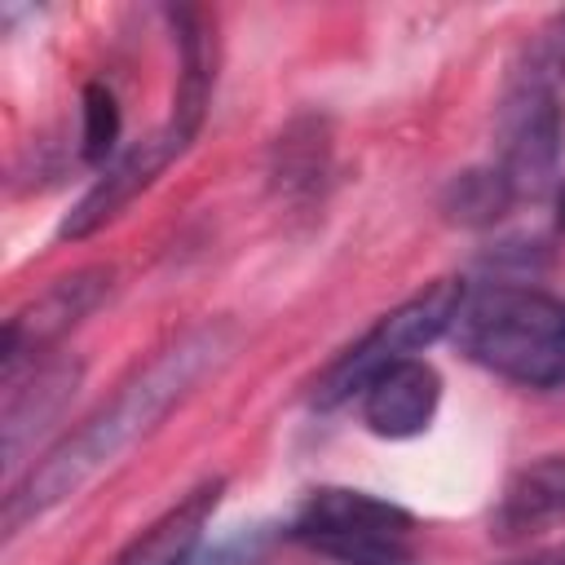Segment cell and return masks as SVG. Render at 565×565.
Segmentation results:
<instances>
[{
	"mask_svg": "<svg viewBox=\"0 0 565 565\" xmlns=\"http://www.w3.org/2000/svg\"><path fill=\"white\" fill-rule=\"evenodd\" d=\"M238 349V327L216 318L168 349H159L132 380L115 388L110 402H102L75 433H66L57 446L40 455L4 494V534H22L31 521L49 516L57 503L79 494L93 477H102L124 450H132L141 437H150L207 375H216Z\"/></svg>",
	"mask_w": 565,
	"mask_h": 565,
	"instance_id": "obj_1",
	"label": "cell"
},
{
	"mask_svg": "<svg viewBox=\"0 0 565 565\" xmlns=\"http://www.w3.org/2000/svg\"><path fill=\"white\" fill-rule=\"evenodd\" d=\"M459 353L521 388H565V300L525 282H486L463 296L455 327Z\"/></svg>",
	"mask_w": 565,
	"mask_h": 565,
	"instance_id": "obj_2",
	"label": "cell"
},
{
	"mask_svg": "<svg viewBox=\"0 0 565 565\" xmlns=\"http://www.w3.org/2000/svg\"><path fill=\"white\" fill-rule=\"evenodd\" d=\"M282 539L331 565H424L415 516L353 486L309 490L287 516Z\"/></svg>",
	"mask_w": 565,
	"mask_h": 565,
	"instance_id": "obj_3",
	"label": "cell"
},
{
	"mask_svg": "<svg viewBox=\"0 0 565 565\" xmlns=\"http://www.w3.org/2000/svg\"><path fill=\"white\" fill-rule=\"evenodd\" d=\"M468 287L463 278H437L428 287H419L415 296H406L397 309H388L384 318H375L371 331H362L349 349H340L327 371L313 380V406L318 411H331L340 402H353L358 388L380 375L384 366L393 362H406V358H419L433 340H441L450 327H455V313L463 305Z\"/></svg>",
	"mask_w": 565,
	"mask_h": 565,
	"instance_id": "obj_4",
	"label": "cell"
},
{
	"mask_svg": "<svg viewBox=\"0 0 565 565\" xmlns=\"http://www.w3.org/2000/svg\"><path fill=\"white\" fill-rule=\"evenodd\" d=\"M561 146H565L561 84L534 75L530 66H512L499 110V159L490 163L512 207L525 199H543L556 185Z\"/></svg>",
	"mask_w": 565,
	"mask_h": 565,
	"instance_id": "obj_5",
	"label": "cell"
},
{
	"mask_svg": "<svg viewBox=\"0 0 565 565\" xmlns=\"http://www.w3.org/2000/svg\"><path fill=\"white\" fill-rule=\"evenodd\" d=\"M115 269L110 265H84L75 274H62L57 282H49L35 300H26L9 322H4V340H0V380H18L22 371L40 366L44 358H53L49 349L62 344V335H71L106 296H110Z\"/></svg>",
	"mask_w": 565,
	"mask_h": 565,
	"instance_id": "obj_6",
	"label": "cell"
},
{
	"mask_svg": "<svg viewBox=\"0 0 565 565\" xmlns=\"http://www.w3.org/2000/svg\"><path fill=\"white\" fill-rule=\"evenodd\" d=\"M190 141L194 137H185L172 119H163L154 132H146L141 141H132L128 150H119L102 172H97V181L79 194V203L66 212V221L57 225V238L66 243H79V238H88V234H97L102 225H110L137 194H146L159 177H163V168L168 163H177L185 150H190Z\"/></svg>",
	"mask_w": 565,
	"mask_h": 565,
	"instance_id": "obj_7",
	"label": "cell"
},
{
	"mask_svg": "<svg viewBox=\"0 0 565 565\" xmlns=\"http://www.w3.org/2000/svg\"><path fill=\"white\" fill-rule=\"evenodd\" d=\"M353 402H358L366 433H375L384 441H406L433 424V415L441 406V375L424 358H406V362H393L380 375H371Z\"/></svg>",
	"mask_w": 565,
	"mask_h": 565,
	"instance_id": "obj_8",
	"label": "cell"
},
{
	"mask_svg": "<svg viewBox=\"0 0 565 565\" xmlns=\"http://www.w3.org/2000/svg\"><path fill=\"white\" fill-rule=\"evenodd\" d=\"M84 366L75 358H44L4 384V463L18 468L26 446L53 428L62 406L75 397Z\"/></svg>",
	"mask_w": 565,
	"mask_h": 565,
	"instance_id": "obj_9",
	"label": "cell"
},
{
	"mask_svg": "<svg viewBox=\"0 0 565 565\" xmlns=\"http://www.w3.org/2000/svg\"><path fill=\"white\" fill-rule=\"evenodd\" d=\"M221 490H225V477H207L194 490H185L137 539H128L110 556V565H190L199 556L203 530H207V521L221 503Z\"/></svg>",
	"mask_w": 565,
	"mask_h": 565,
	"instance_id": "obj_10",
	"label": "cell"
},
{
	"mask_svg": "<svg viewBox=\"0 0 565 565\" xmlns=\"http://www.w3.org/2000/svg\"><path fill=\"white\" fill-rule=\"evenodd\" d=\"M561 521H565V455H539L508 477L490 512V534L499 543H521Z\"/></svg>",
	"mask_w": 565,
	"mask_h": 565,
	"instance_id": "obj_11",
	"label": "cell"
},
{
	"mask_svg": "<svg viewBox=\"0 0 565 565\" xmlns=\"http://www.w3.org/2000/svg\"><path fill=\"white\" fill-rule=\"evenodd\" d=\"M331 172V137H327V124L322 119H296L278 146H274V190L287 199V203H309L318 199L322 181Z\"/></svg>",
	"mask_w": 565,
	"mask_h": 565,
	"instance_id": "obj_12",
	"label": "cell"
},
{
	"mask_svg": "<svg viewBox=\"0 0 565 565\" xmlns=\"http://www.w3.org/2000/svg\"><path fill=\"white\" fill-rule=\"evenodd\" d=\"M119 128H124V115L115 93L106 84H88L79 97V159L102 172L119 154Z\"/></svg>",
	"mask_w": 565,
	"mask_h": 565,
	"instance_id": "obj_13",
	"label": "cell"
},
{
	"mask_svg": "<svg viewBox=\"0 0 565 565\" xmlns=\"http://www.w3.org/2000/svg\"><path fill=\"white\" fill-rule=\"evenodd\" d=\"M441 207H446V216H450L455 225H490V221H499L503 212H512V199H508V190L499 185V177L490 172V163H486V168L459 172V177L446 185Z\"/></svg>",
	"mask_w": 565,
	"mask_h": 565,
	"instance_id": "obj_14",
	"label": "cell"
},
{
	"mask_svg": "<svg viewBox=\"0 0 565 565\" xmlns=\"http://www.w3.org/2000/svg\"><path fill=\"white\" fill-rule=\"evenodd\" d=\"M521 66H530L534 75H543L552 84H565V9L539 31V40L525 49Z\"/></svg>",
	"mask_w": 565,
	"mask_h": 565,
	"instance_id": "obj_15",
	"label": "cell"
},
{
	"mask_svg": "<svg viewBox=\"0 0 565 565\" xmlns=\"http://www.w3.org/2000/svg\"><path fill=\"white\" fill-rule=\"evenodd\" d=\"M260 552H265V539H260L256 530H247V534H238V539L212 547L207 556H194L190 565H256Z\"/></svg>",
	"mask_w": 565,
	"mask_h": 565,
	"instance_id": "obj_16",
	"label": "cell"
},
{
	"mask_svg": "<svg viewBox=\"0 0 565 565\" xmlns=\"http://www.w3.org/2000/svg\"><path fill=\"white\" fill-rule=\"evenodd\" d=\"M508 565H565V543L539 547V552H530V556H521V561H508Z\"/></svg>",
	"mask_w": 565,
	"mask_h": 565,
	"instance_id": "obj_17",
	"label": "cell"
},
{
	"mask_svg": "<svg viewBox=\"0 0 565 565\" xmlns=\"http://www.w3.org/2000/svg\"><path fill=\"white\" fill-rule=\"evenodd\" d=\"M556 230L565 234V177L556 181Z\"/></svg>",
	"mask_w": 565,
	"mask_h": 565,
	"instance_id": "obj_18",
	"label": "cell"
}]
</instances>
